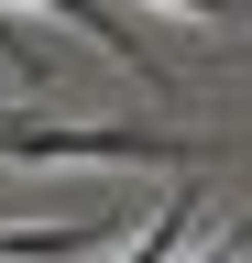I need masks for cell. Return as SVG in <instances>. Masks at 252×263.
<instances>
[{"label": "cell", "mask_w": 252, "mask_h": 263, "mask_svg": "<svg viewBox=\"0 0 252 263\" xmlns=\"http://www.w3.org/2000/svg\"><path fill=\"white\" fill-rule=\"evenodd\" d=\"M186 230H198V176H176V197L153 209V230H143L121 263H176V252H186Z\"/></svg>", "instance_id": "3957f363"}, {"label": "cell", "mask_w": 252, "mask_h": 263, "mask_svg": "<svg viewBox=\"0 0 252 263\" xmlns=\"http://www.w3.org/2000/svg\"><path fill=\"white\" fill-rule=\"evenodd\" d=\"M0 66H11L22 88H55V66H44V44H33V33H22L11 11H0Z\"/></svg>", "instance_id": "277c9868"}, {"label": "cell", "mask_w": 252, "mask_h": 263, "mask_svg": "<svg viewBox=\"0 0 252 263\" xmlns=\"http://www.w3.org/2000/svg\"><path fill=\"white\" fill-rule=\"evenodd\" d=\"M110 241H121V219H55V230H0V263H77Z\"/></svg>", "instance_id": "7a4b0ae2"}, {"label": "cell", "mask_w": 252, "mask_h": 263, "mask_svg": "<svg viewBox=\"0 0 252 263\" xmlns=\"http://www.w3.org/2000/svg\"><path fill=\"white\" fill-rule=\"evenodd\" d=\"M165 11H241V0H165Z\"/></svg>", "instance_id": "5b68a950"}, {"label": "cell", "mask_w": 252, "mask_h": 263, "mask_svg": "<svg viewBox=\"0 0 252 263\" xmlns=\"http://www.w3.org/2000/svg\"><path fill=\"white\" fill-rule=\"evenodd\" d=\"M0 154L11 164H165V176H186L198 164V143L186 132H143V121H33V110H0Z\"/></svg>", "instance_id": "6da1fadb"}]
</instances>
